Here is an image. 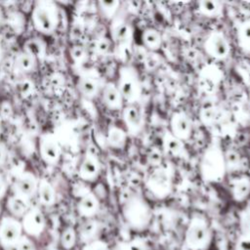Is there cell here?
<instances>
[{
  "label": "cell",
  "instance_id": "obj_3",
  "mask_svg": "<svg viewBox=\"0 0 250 250\" xmlns=\"http://www.w3.org/2000/svg\"><path fill=\"white\" fill-rule=\"evenodd\" d=\"M212 231L208 221L201 215L189 220L185 231V243L189 250H205L210 245Z\"/></svg>",
  "mask_w": 250,
  "mask_h": 250
},
{
  "label": "cell",
  "instance_id": "obj_45",
  "mask_svg": "<svg viewBox=\"0 0 250 250\" xmlns=\"http://www.w3.org/2000/svg\"><path fill=\"white\" fill-rule=\"evenodd\" d=\"M248 99H249V103H250V89H249V92H248Z\"/></svg>",
  "mask_w": 250,
  "mask_h": 250
},
{
  "label": "cell",
  "instance_id": "obj_38",
  "mask_svg": "<svg viewBox=\"0 0 250 250\" xmlns=\"http://www.w3.org/2000/svg\"><path fill=\"white\" fill-rule=\"evenodd\" d=\"M125 250H146V245L143 241L139 239H134L126 244Z\"/></svg>",
  "mask_w": 250,
  "mask_h": 250
},
{
  "label": "cell",
  "instance_id": "obj_43",
  "mask_svg": "<svg viewBox=\"0 0 250 250\" xmlns=\"http://www.w3.org/2000/svg\"><path fill=\"white\" fill-rule=\"evenodd\" d=\"M2 193H3V185H2V183L0 181V196L2 195Z\"/></svg>",
  "mask_w": 250,
  "mask_h": 250
},
{
  "label": "cell",
  "instance_id": "obj_25",
  "mask_svg": "<svg viewBox=\"0 0 250 250\" xmlns=\"http://www.w3.org/2000/svg\"><path fill=\"white\" fill-rule=\"evenodd\" d=\"M224 154L227 172L237 170L241 164L240 154L234 149H228L227 151H224Z\"/></svg>",
  "mask_w": 250,
  "mask_h": 250
},
{
  "label": "cell",
  "instance_id": "obj_19",
  "mask_svg": "<svg viewBox=\"0 0 250 250\" xmlns=\"http://www.w3.org/2000/svg\"><path fill=\"white\" fill-rule=\"evenodd\" d=\"M142 42L148 50L157 51L161 48L163 39L161 33L157 29L147 27L142 33Z\"/></svg>",
  "mask_w": 250,
  "mask_h": 250
},
{
  "label": "cell",
  "instance_id": "obj_4",
  "mask_svg": "<svg viewBox=\"0 0 250 250\" xmlns=\"http://www.w3.org/2000/svg\"><path fill=\"white\" fill-rule=\"evenodd\" d=\"M126 104L138 103L142 97L143 87L137 69L130 64L120 66L116 83Z\"/></svg>",
  "mask_w": 250,
  "mask_h": 250
},
{
  "label": "cell",
  "instance_id": "obj_5",
  "mask_svg": "<svg viewBox=\"0 0 250 250\" xmlns=\"http://www.w3.org/2000/svg\"><path fill=\"white\" fill-rule=\"evenodd\" d=\"M145 186L155 198L164 199L172 192L173 178L167 168L158 166L147 175Z\"/></svg>",
  "mask_w": 250,
  "mask_h": 250
},
{
  "label": "cell",
  "instance_id": "obj_27",
  "mask_svg": "<svg viewBox=\"0 0 250 250\" xmlns=\"http://www.w3.org/2000/svg\"><path fill=\"white\" fill-rule=\"evenodd\" d=\"M42 152L44 157L48 160H55L58 157L59 149L54 141L46 140L42 145Z\"/></svg>",
  "mask_w": 250,
  "mask_h": 250
},
{
  "label": "cell",
  "instance_id": "obj_26",
  "mask_svg": "<svg viewBox=\"0 0 250 250\" xmlns=\"http://www.w3.org/2000/svg\"><path fill=\"white\" fill-rule=\"evenodd\" d=\"M99 5L103 15L106 19L112 20L116 16V13L120 6V2L119 1H101L99 2Z\"/></svg>",
  "mask_w": 250,
  "mask_h": 250
},
{
  "label": "cell",
  "instance_id": "obj_34",
  "mask_svg": "<svg viewBox=\"0 0 250 250\" xmlns=\"http://www.w3.org/2000/svg\"><path fill=\"white\" fill-rule=\"evenodd\" d=\"M234 250H250V235L241 234L236 240Z\"/></svg>",
  "mask_w": 250,
  "mask_h": 250
},
{
  "label": "cell",
  "instance_id": "obj_35",
  "mask_svg": "<svg viewBox=\"0 0 250 250\" xmlns=\"http://www.w3.org/2000/svg\"><path fill=\"white\" fill-rule=\"evenodd\" d=\"M18 65L24 70H28L32 66V59L28 55H21L17 60Z\"/></svg>",
  "mask_w": 250,
  "mask_h": 250
},
{
  "label": "cell",
  "instance_id": "obj_11",
  "mask_svg": "<svg viewBox=\"0 0 250 250\" xmlns=\"http://www.w3.org/2000/svg\"><path fill=\"white\" fill-rule=\"evenodd\" d=\"M21 225L11 219L6 218L2 221L0 226V240L5 246L17 243L21 238Z\"/></svg>",
  "mask_w": 250,
  "mask_h": 250
},
{
  "label": "cell",
  "instance_id": "obj_8",
  "mask_svg": "<svg viewBox=\"0 0 250 250\" xmlns=\"http://www.w3.org/2000/svg\"><path fill=\"white\" fill-rule=\"evenodd\" d=\"M122 120L128 135H139L146 123L144 108L138 104H126L122 108Z\"/></svg>",
  "mask_w": 250,
  "mask_h": 250
},
{
  "label": "cell",
  "instance_id": "obj_2",
  "mask_svg": "<svg viewBox=\"0 0 250 250\" xmlns=\"http://www.w3.org/2000/svg\"><path fill=\"white\" fill-rule=\"evenodd\" d=\"M122 214L129 227L139 231L146 229L152 219L150 205L139 194H133L126 199L122 206Z\"/></svg>",
  "mask_w": 250,
  "mask_h": 250
},
{
  "label": "cell",
  "instance_id": "obj_44",
  "mask_svg": "<svg viewBox=\"0 0 250 250\" xmlns=\"http://www.w3.org/2000/svg\"><path fill=\"white\" fill-rule=\"evenodd\" d=\"M2 157H3V152H2V149L0 148V160L2 159Z\"/></svg>",
  "mask_w": 250,
  "mask_h": 250
},
{
  "label": "cell",
  "instance_id": "obj_23",
  "mask_svg": "<svg viewBox=\"0 0 250 250\" xmlns=\"http://www.w3.org/2000/svg\"><path fill=\"white\" fill-rule=\"evenodd\" d=\"M34 19L37 26L43 31H50L52 29V19L46 9L38 8L34 14Z\"/></svg>",
  "mask_w": 250,
  "mask_h": 250
},
{
  "label": "cell",
  "instance_id": "obj_14",
  "mask_svg": "<svg viewBox=\"0 0 250 250\" xmlns=\"http://www.w3.org/2000/svg\"><path fill=\"white\" fill-rule=\"evenodd\" d=\"M230 194L235 202H243L250 196V177L241 175L231 180Z\"/></svg>",
  "mask_w": 250,
  "mask_h": 250
},
{
  "label": "cell",
  "instance_id": "obj_10",
  "mask_svg": "<svg viewBox=\"0 0 250 250\" xmlns=\"http://www.w3.org/2000/svg\"><path fill=\"white\" fill-rule=\"evenodd\" d=\"M192 121L183 110L174 111L169 121V131L183 142L188 141L192 135Z\"/></svg>",
  "mask_w": 250,
  "mask_h": 250
},
{
  "label": "cell",
  "instance_id": "obj_1",
  "mask_svg": "<svg viewBox=\"0 0 250 250\" xmlns=\"http://www.w3.org/2000/svg\"><path fill=\"white\" fill-rule=\"evenodd\" d=\"M227 174L225 154L217 143L210 144L203 151L199 160V175L208 184L220 183Z\"/></svg>",
  "mask_w": 250,
  "mask_h": 250
},
{
  "label": "cell",
  "instance_id": "obj_29",
  "mask_svg": "<svg viewBox=\"0 0 250 250\" xmlns=\"http://www.w3.org/2000/svg\"><path fill=\"white\" fill-rule=\"evenodd\" d=\"M39 193H40V199H41L42 203L52 204L54 202V200H55L54 191H53V188H51V186L49 184L43 182L40 185Z\"/></svg>",
  "mask_w": 250,
  "mask_h": 250
},
{
  "label": "cell",
  "instance_id": "obj_46",
  "mask_svg": "<svg viewBox=\"0 0 250 250\" xmlns=\"http://www.w3.org/2000/svg\"><path fill=\"white\" fill-rule=\"evenodd\" d=\"M44 250H54V249H52V248H46V249H44Z\"/></svg>",
  "mask_w": 250,
  "mask_h": 250
},
{
  "label": "cell",
  "instance_id": "obj_33",
  "mask_svg": "<svg viewBox=\"0 0 250 250\" xmlns=\"http://www.w3.org/2000/svg\"><path fill=\"white\" fill-rule=\"evenodd\" d=\"M98 229L97 223L95 221H87L83 224L80 229V235L83 239H90L93 237V235L96 233Z\"/></svg>",
  "mask_w": 250,
  "mask_h": 250
},
{
  "label": "cell",
  "instance_id": "obj_20",
  "mask_svg": "<svg viewBox=\"0 0 250 250\" xmlns=\"http://www.w3.org/2000/svg\"><path fill=\"white\" fill-rule=\"evenodd\" d=\"M80 176L88 181H93L96 179L100 173V164L98 160L92 156L88 155L81 164Z\"/></svg>",
  "mask_w": 250,
  "mask_h": 250
},
{
  "label": "cell",
  "instance_id": "obj_30",
  "mask_svg": "<svg viewBox=\"0 0 250 250\" xmlns=\"http://www.w3.org/2000/svg\"><path fill=\"white\" fill-rule=\"evenodd\" d=\"M239 228L242 234L250 235V206L243 209L239 214Z\"/></svg>",
  "mask_w": 250,
  "mask_h": 250
},
{
  "label": "cell",
  "instance_id": "obj_18",
  "mask_svg": "<svg viewBox=\"0 0 250 250\" xmlns=\"http://www.w3.org/2000/svg\"><path fill=\"white\" fill-rule=\"evenodd\" d=\"M224 5L217 0H202L197 2V11L203 17L216 19L222 16Z\"/></svg>",
  "mask_w": 250,
  "mask_h": 250
},
{
  "label": "cell",
  "instance_id": "obj_28",
  "mask_svg": "<svg viewBox=\"0 0 250 250\" xmlns=\"http://www.w3.org/2000/svg\"><path fill=\"white\" fill-rule=\"evenodd\" d=\"M35 188L34 180L29 176H24L21 178L18 182V189L25 195H29L33 192Z\"/></svg>",
  "mask_w": 250,
  "mask_h": 250
},
{
  "label": "cell",
  "instance_id": "obj_13",
  "mask_svg": "<svg viewBox=\"0 0 250 250\" xmlns=\"http://www.w3.org/2000/svg\"><path fill=\"white\" fill-rule=\"evenodd\" d=\"M162 149L168 156L181 158L186 155L185 143L166 130L162 136Z\"/></svg>",
  "mask_w": 250,
  "mask_h": 250
},
{
  "label": "cell",
  "instance_id": "obj_17",
  "mask_svg": "<svg viewBox=\"0 0 250 250\" xmlns=\"http://www.w3.org/2000/svg\"><path fill=\"white\" fill-rule=\"evenodd\" d=\"M44 228V217L37 210L30 211L23 220V229L31 235H38Z\"/></svg>",
  "mask_w": 250,
  "mask_h": 250
},
{
  "label": "cell",
  "instance_id": "obj_32",
  "mask_svg": "<svg viewBox=\"0 0 250 250\" xmlns=\"http://www.w3.org/2000/svg\"><path fill=\"white\" fill-rule=\"evenodd\" d=\"M76 239L75 230L72 228H67L62 234V244L65 249H70L74 246Z\"/></svg>",
  "mask_w": 250,
  "mask_h": 250
},
{
  "label": "cell",
  "instance_id": "obj_22",
  "mask_svg": "<svg viewBox=\"0 0 250 250\" xmlns=\"http://www.w3.org/2000/svg\"><path fill=\"white\" fill-rule=\"evenodd\" d=\"M237 44L242 51L250 53V19L241 21L236 29Z\"/></svg>",
  "mask_w": 250,
  "mask_h": 250
},
{
  "label": "cell",
  "instance_id": "obj_39",
  "mask_svg": "<svg viewBox=\"0 0 250 250\" xmlns=\"http://www.w3.org/2000/svg\"><path fill=\"white\" fill-rule=\"evenodd\" d=\"M27 49L29 50V53L32 55H39L40 54V46L35 41H30L27 44Z\"/></svg>",
  "mask_w": 250,
  "mask_h": 250
},
{
  "label": "cell",
  "instance_id": "obj_37",
  "mask_svg": "<svg viewBox=\"0 0 250 250\" xmlns=\"http://www.w3.org/2000/svg\"><path fill=\"white\" fill-rule=\"evenodd\" d=\"M84 250H109L107 244L101 240H96L88 244Z\"/></svg>",
  "mask_w": 250,
  "mask_h": 250
},
{
  "label": "cell",
  "instance_id": "obj_21",
  "mask_svg": "<svg viewBox=\"0 0 250 250\" xmlns=\"http://www.w3.org/2000/svg\"><path fill=\"white\" fill-rule=\"evenodd\" d=\"M99 209V200L93 193L85 194L78 203V211L84 217H91Z\"/></svg>",
  "mask_w": 250,
  "mask_h": 250
},
{
  "label": "cell",
  "instance_id": "obj_9",
  "mask_svg": "<svg viewBox=\"0 0 250 250\" xmlns=\"http://www.w3.org/2000/svg\"><path fill=\"white\" fill-rule=\"evenodd\" d=\"M223 79L221 69L213 63L205 65L198 74V87L205 94L211 95L216 92Z\"/></svg>",
  "mask_w": 250,
  "mask_h": 250
},
{
  "label": "cell",
  "instance_id": "obj_41",
  "mask_svg": "<svg viewBox=\"0 0 250 250\" xmlns=\"http://www.w3.org/2000/svg\"><path fill=\"white\" fill-rule=\"evenodd\" d=\"M98 49L100 52L105 53L109 49V43L106 40H102V41H100V43L98 45Z\"/></svg>",
  "mask_w": 250,
  "mask_h": 250
},
{
  "label": "cell",
  "instance_id": "obj_16",
  "mask_svg": "<svg viewBox=\"0 0 250 250\" xmlns=\"http://www.w3.org/2000/svg\"><path fill=\"white\" fill-rule=\"evenodd\" d=\"M128 133L125 129L117 126H109L106 134V142L108 146L115 149H122L126 146L128 141Z\"/></svg>",
  "mask_w": 250,
  "mask_h": 250
},
{
  "label": "cell",
  "instance_id": "obj_12",
  "mask_svg": "<svg viewBox=\"0 0 250 250\" xmlns=\"http://www.w3.org/2000/svg\"><path fill=\"white\" fill-rule=\"evenodd\" d=\"M102 100L104 105L111 110H120L125 105V102L121 96V93L113 82H107L102 92Z\"/></svg>",
  "mask_w": 250,
  "mask_h": 250
},
{
  "label": "cell",
  "instance_id": "obj_36",
  "mask_svg": "<svg viewBox=\"0 0 250 250\" xmlns=\"http://www.w3.org/2000/svg\"><path fill=\"white\" fill-rule=\"evenodd\" d=\"M17 245L19 250H35V247L32 241L24 236L20 238V240L17 242Z\"/></svg>",
  "mask_w": 250,
  "mask_h": 250
},
{
  "label": "cell",
  "instance_id": "obj_40",
  "mask_svg": "<svg viewBox=\"0 0 250 250\" xmlns=\"http://www.w3.org/2000/svg\"><path fill=\"white\" fill-rule=\"evenodd\" d=\"M71 56H72V58H73L74 60L78 61V60H80L81 58H83V56H84V50H83L81 47H79V46H75V47L71 50Z\"/></svg>",
  "mask_w": 250,
  "mask_h": 250
},
{
  "label": "cell",
  "instance_id": "obj_15",
  "mask_svg": "<svg viewBox=\"0 0 250 250\" xmlns=\"http://www.w3.org/2000/svg\"><path fill=\"white\" fill-rule=\"evenodd\" d=\"M199 117L206 127H213L223 122L226 117V112L218 105H206L200 109Z\"/></svg>",
  "mask_w": 250,
  "mask_h": 250
},
{
  "label": "cell",
  "instance_id": "obj_6",
  "mask_svg": "<svg viewBox=\"0 0 250 250\" xmlns=\"http://www.w3.org/2000/svg\"><path fill=\"white\" fill-rule=\"evenodd\" d=\"M205 54L215 61H225L231 53L230 43L226 34L221 30L210 31L203 42Z\"/></svg>",
  "mask_w": 250,
  "mask_h": 250
},
{
  "label": "cell",
  "instance_id": "obj_7",
  "mask_svg": "<svg viewBox=\"0 0 250 250\" xmlns=\"http://www.w3.org/2000/svg\"><path fill=\"white\" fill-rule=\"evenodd\" d=\"M110 35L117 49L122 52L131 47L133 40V27L130 21L121 16H115L110 25Z\"/></svg>",
  "mask_w": 250,
  "mask_h": 250
},
{
  "label": "cell",
  "instance_id": "obj_42",
  "mask_svg": "<svg viewBox=\"0 0 250 250\" xmlns=\"http://www.w3.org/2000/svg\"><path fill=\"white\" fill-rule=\"evenodd\" d=\"M6 250H19V248H18L17 243H15V244H12V245L6 246Z\"/></svg>",
  "mask_w": 250,
  "mask_h": 250
},
{
  "label": "cell",
  "instance_id": "obj_31",
  "mask_svg": "<svg viewBox=\"0 0 250 250\" xmlns=\"http://www.w3.org/2000/svg\"><path fill=\"white\" fill-rule=\"evenodd\" d=\"M9 208L15 215H22L27 209V205L21 197H13L9 201Z\"/></svg>",
  "mask_w": 250,
  "mask_h": 250
},
{
  "label": "cell",
  "instance_id": "obj_24",
  "mask_svg": "<svg viewBox=\"0 0 250 250\" xmlns=\"http://www.w3.org/2000/svg\"><path fill=\"white\" fill-rule=\"evenodd\" d=\"M78 87H79L81 93L88 98L95 97L99 90L98 83L96 82L95 79H93L91 77L81 78L78 83Z\"/></svg>",
  "mask_w": 250,
  "mask_h": 250
}]
</instances>
